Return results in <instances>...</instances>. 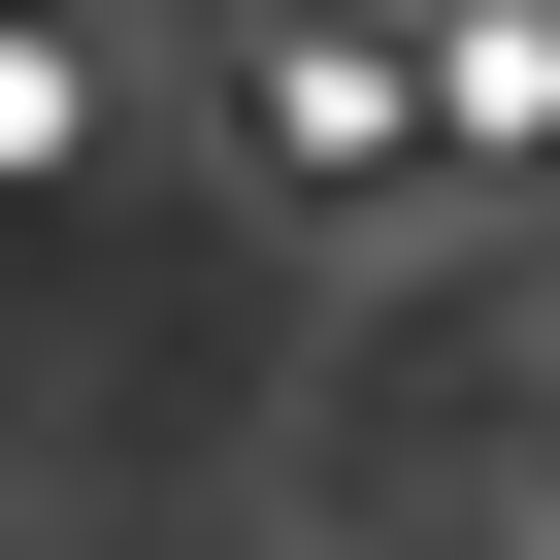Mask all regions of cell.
Instances as JSON below:
<instances>
[{
  "label": "cell",
  "instance_id": "1",
  "mask_svg": "<svg viewBox=\"0 0 560 560\" xmlns=\"http://www.w3.org/2000/svg\"><path fill=\"white\" fill-rule=\"evenodd\" d=\"M396 165H429V67L363 34V0H264V198H330V231H363Z\"/></svg>",
  "mask_w": 560,
  "mask_h": 560
},
{
  "label": "cell",
  "instance_id": "2",
  "mask_svg": "<svg viewBox=\"0 0 560 560\" xmlns=\"http://www.w3.org/2000/svg\"><path fill=\"white\" fill-rule=\"evenodd\" d=\"M100 165V34H67V0H0V198H67Z\"/></svg>",
  "mask_w": 560,
  "mask_h": 560
}]
</instances>
